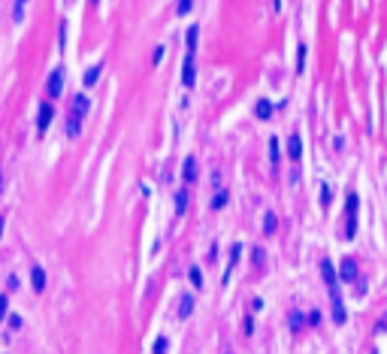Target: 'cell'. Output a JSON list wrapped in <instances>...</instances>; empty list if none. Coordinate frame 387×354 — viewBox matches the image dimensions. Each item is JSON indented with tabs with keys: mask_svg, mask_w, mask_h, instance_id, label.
<instances>
[{
	"mask_svg": "<svg viewBox=\"0 0 387 354\" xmlns=\"http://www.w3.org/2000/svg\"><path fill=\"white\" fill-rule=\"evenodd\" d=\"M348 224H345V236L351 239L357 233V194H348Z\"/></svg>",
	"mask_w": 387,
	"mask_h": 354,
	"instance_id": "obj_1",
	"label": "cell"
},
{
	"mask_svg": "<svg viewBox=\"0 0 387 354\" xmlns=\"http://www.w3.org/2000/svg\"><path fill=\"white\" fill-rule=\"evenodd\" d=\"M194 82H197V70H194V55H188L182 61V85L185 88H194Z\"/></svg>",
	"mask_w": 387,
	"mask_h": 354,
	"instance_id": "obj_2",
	"label": "cell"
},
{
	"mask_svg": "<svg viewBox=\"0 0 387 354\" xmlns=\"http://www.w3.org/2000/svg\"><path fill=\"white\" fill-rule=\"evenodd\" d=\"M48 97H61V91H64V73H61V67L58 70H51V76H48Z\"/></svg>",
	"mask_w": 387,
	"mask_h": 354,
	"instance_id": "obj_3",
	"label": "cell"
},
{
	"mask_svg": "<svg viewBox=\"0 0 387 354\" xmlns=\"http://www.w3.org/2000/svg\"><path fill=\"white\" fill-rule=\"evenodd\" d=\"M339 278H342V281H357V260H354V257H345V260H342Z\"/></svg>",
	"mask_w": 387,
	"mask_h": 354,
	"instance_id": "obj_4",
	"label": "cell"
},
{
	"mask_svg": "<svg viewBox=\"0 0 387 354\" xmlns=\"http://www.w3.org/2000/svg\"><path fill=\"white\" fill-rule=\"evenodd\" d=\"M51 115H55V109H51V103H43V106H40V118H37V130H40V133H46V130H48V125H51Z\"/></svg>",
	"mask_w": 387,
	"mask_h": 354,
	"instance_id": "obj_5",
	"label": "cell"
},
{
	"mask_svg": "<svg viewBox=\"0 0 387 354\" xmlns=\"http://www.w3.org/2000/svg\"><path fill=\"white\" fill-rule=\"evenodd\" d=\"M321 276H324V281H327V288H330V291L336 288L339 276H336V270H333V263H330V260H321Z\"/></svg>",
	"mask_w": 387,
	"mask_h": 354,
	"instance_id": "obj_6",
	"label": "cell"
},
{
	"mask_svg": "<svg viewBox=\"0 0 387 354\" xmlns=\"http://www.w3.org/2000/svg\"><path fill=\"white\" fill-rule=\"evenodd\" d=\"M30 285H33V291H46V270L43 267H33L30 270Z\"/></svg>",
	"mask_w": 387,
	"mask_h": 354,
	"instance_id": "obj_7",
	"label": "cell"
},
{
	"mask_svg": "<svg viewBox=\"0 0 387 354\" xmlns=\"http://www.w3.org/2000/svg\"><path fill=\"white\" fill-rule=\"evenodd\" d=\"M85 112H88V97L85 94H76L73 97V115L76 118H85Z\"/></svg>",
	"mask_w": 387,
	"mask_h": 354,
	"instance_id": "obj_8",
	"label": "cell"
},
{
	"mask_svg": "<svg viewBox=\"0 0 387 354\" xmlns=\"http://www.w3.org/2000/svg\"><path fill=\"white\" fill-rule=\"evenodd\" d=\"M288 154H290V161H300V154H303V143H300V136H290V143H288Z\"/></svg>",
	"mask_w": 387,
	"mask_h": 354,
	"instance_id": "obj_9",
	"label": "cell"
},
{
	"mask_svg": "<svg viewBox=\"0 0 387 354\" xmlns=\"http://www.w3.org/2000/svg\"><path fill=\"white\" fill-rule=\"evenodd\" d=\"M79 130H82V118H76L73 112H70V118H67V136H79Z\"/></svg>",
	"mask_w": 387,
	"mask_h": 354,
	"instance_id": "obj_10",
	"label": "cell"
},
{
	"mask_svg": "<svg viewBox=\"0 0 387 354\" xmlns=\"http://www.w3.org/2000/svg\"><path fill=\"white\" fill-rule=\"evenodd\" d=\"M182 176H185V182H188V185L197 179V161H194V157H188V161H185V173H182Z\"/></svg>",
	"mask_w": 387,
	"mask_h": 354,
	"instance_id": "obj_11",
	"label": "cell"
},
{
	"mask_svg": "<svg viewBox=\"0 0 387 354\" xmlns=\"http://www.w3.org/2000/svg\"><path fill=\"white\" fill-rule=\"evenodd\" d=\"M191 312H194V297H188V294H185V297L179 300V318H188Z\"/></svg>",
	"mask_w": 387,
	"mask_h": 354,
	"instance_id": "obj_12",
	"label": "cell"
},
{
	"mask_svg": "<svg viewBox=\"0 0 387 354\" xmlns=\"http://www.w3.org/2000/svg\"><path fill=\"white\" fill-rule=\"evenodd\" d=\"M100 70H103V64H94V67H91V70H88V73H85V79H82V82H85V88H91V85H94V82L100 79Z\"/></svg>",
	"mask_w": 387,
	"mask_h": 354,
	"instance_id": "obj_13",
	"label": "cell"
},
{
	"mask_svg": "<svg viewBox=\"0 0 387 354\" xmlns=\"http://www.w3.org/2000/svg\"><path fill=\"white\" fill-rule=\"evenodd\" d=\"M185 209H188V188H179V194H175V212L182 215Z\"/></svg>",
	"mask_w": 387,
	"mask_h": 354,
	"instance_id": "obj_14",
	"label": "cell"
},
{
	"mask_svg": "<svg viewBox=\"0 0 387 354\" xmlns=\"http://www.w3.org/2000/svg\"><path fill=\"white\" fill-rule=\"evenodd\" d=\"M272 115V103L269 100H257V118H269Z\"/></svg>",
	"mask_w": 387,
	"mask_h": 354,
	"instance_id": "obj_15",
	"label": "cell"
},
{
	"mask_svg": "<svg viewBox=\"0 0 387 354\" xmlns=\"http://www.w3.org/2000/svg\"><path fill=\"white\" fill-rule=\"evenodd\" d=\"M269 164L272 170H278V139H269Z\"/></svg>",
	"mask_w": 387,
	"mask_h": 354,
	"instance_id": "obj_16",
	"label": "cell"
},
{
	"mask_svg": "<svg viewBox=\"0 0 387 354\" xmlns=\"http://www.w3.org/2000/svg\"><path fill=\"white\" fill-rule=\"evenodd\" d=\"M275 215H272V212H266V218H263V233H272V230H275Z\"/></svg>",
	"mask_w": 387,
	"mask_h": 354,
	"instance_id": "obj_17",
	"label": "cell"
},
{
	"mask_svg": "<svg viewBox=\"0 0 387 354\" xmlns=\"http://www.w3.org/2000/svg\"><path fill=\"white\" fill-rule=\"evenodd\" d=\"M236 260H239V245H233V249H230V263H227V273H224V278L230 276V270L236 267Z\"/></svg>",
	"mask_w": 387,
	"mask_h": 354,
	"instance_id": "obj_18",
	"label": "cell"
},
{
	"mask_svg": "<svg viewBox=\"0 0 387 354\" xmlns=\"http://www.w3.org/2000/svg\"><path fill=\"white\" fill-rule=\"evenodd\" d=\"M197 33H200V30H197V25H194V27H188V49H191V51L197 49Z\"/></svg>",
	"mask_w": 387,
	"mask_h": 354,
	"instance_id": "obj_19",
	"label": "cell"
},
{
	"mask_svg": "<svg viewBox=\"0 0 387 354\" xmlns=\"http://www.w3.org/2000/svg\"><path fill=\"white\" fill-rule=\"evenodd\" d=\"M306 67V46H300V51H296V73H303Z\"/></svg>",
	"mask_w": 387,
	"mask_h": 354,
	"instance_id": "obj_20",
	"label": "cell"
},
{
	"mask_svg": "<svg viewBox=\"0 0 387 354\" xmlns=\"http://www.w3.org/2000/svg\"><path fill=\"white\" fill-rule=\"evenodd\" d=\"M188 276H191V281H194V288H203V276H200V270H197V267H191V273H188Z\"/></svg>",
	"mask_w": 387,
	"mask_h": 354,
	"instance_id": "obj_21",
	"label": "cell"
},
{
	"mask_svg": "<svg viewBox=\"0 0 387 354\" xmlns=\"http://www.w3.org/2000/svg\"><path fill=\"white\" fill-rule=\"evenodd\" d=\"M224 203H227V191H218L215 197H212V209H221Z\"/></svg>",
	"mask_w": 387,
	"mask_h": 354,
	"instance_id": "obj_22",
	"label": "cell"
},
{
	"mask_svg": "<svg viewBox=\"0 0 387 354\" xmlns=\"http://www.w3.org/2000/svg\"><path fill=\"white\" fill-rule=\"evenodd\" d=\"M191 6H194V0H179V6H175V9H179V15H188Z\"/></svg>",
	"mask_w": 387,
	"mask_h": 354,
	"instance_id": "obj_23",
	"label": "cell"
},
{
	"mask_svg": "<svg viewBox=\"0 0 387 354\" xmlns=\"http://www.w3.org/2000/svg\"><path fill=\"white\" fill-rule=\"evenodd\" d=\"M290 327H293V330H296V327H303V315H300V312H293V315H290Z\"/></svg>",
	"mask_w": 387,
	"mask_h": 354,
	"instance_id": "obj_24",
	"label": "cell"
},
{
	"mask_svg": "<svg viewBox=\"0 0 387 354\" xmlns=\"http://www.w3.org/2000/svg\"><path fill=\"white\" fill-rule=\"evenodd\" d=\"M6 306H9V300H6L3 294H0V321H3V318H6Z\"/></svg>",
	"mask_w": 387,
	"mask_h": 354,
	"instance_id": "obj_25",
	"label": "cell"
},
{
	"mask_svg": "<svg viewBox=\"0 0 387 354\" xmlns=\"http://www.w3.org/2000/svg\"><path fill=\"white\" fill-rule=\"evenodd\" d=\"M22 15H24V0H15V19L22 22Z\"/></svg>",
	"mask_w": 387,
	"mask_h": 354,
	"instance_id": "obj_26",
	"label": "cell"
},
{
	"mask_svg": "<svg viewBox=\"0 0 387 354\" xmlns=\"http://www.w3.org/2000/svg\"><path fill=\"white\" fill-rule=\"evenodd\" d=\"M6 321H9V327H12V330H19V327H22V318H19V315H9Z\"/></svg>",
	"mask_w": 387,
	"mask_h": 354,
	"instance_id": "obj_27",
	"label": "cell"
},
{
	"mask_svg": "<svg viewBox=\"0 0 387 354\" xmlns=\"http://www.w3.org/2000/svg\"><path fill=\"white\" fill-rule=\"evenodd\" d=\"M164 351H167V339H157L154 342V354H164Z\"/></svg>",
	"mask_w": 387,
	"mask_h": 354,
	"instance_id": "obj_28",
	"label": "cell"
},
{
	"mask_svg": "<svg viewBox=\"0 0 387 354\" xmlns=\"http://www.w3.org/2000/svg\"><path fill=\"white\" fill-rule=\"evenodd\" d=\"M321 203L330 206V188H327V185H324V191H321Z\"/></svg>",
	"mask_w": 387,
	"mask_h": 354,
	"instance_id": "obj_29",
	"label": "cell"
},
{
	"mask_svg": "<svg viewBox=\"0 0 387 354\" xmlns=\"http://www.w3.org/2000/svg\"><path fill=\"white\" fill-rule=\"evenodd\" d=\"M254 263H257V267L263 263V252H260V249H254Z\"/></svg>",
	"mask_w": 387,
	"mask_h": 354,
	"instance_id": "obj_30",
	"label": "cell"
},
{
	"mask_svg": "<svg viewBox=\"0 0 387 354\" xmlns=\"http://www.w3.org/2000/svg\"><path fill=\"white\" fill-rule=\"evenodd\" d=\"M0 236H3V215H0Z\"/></svg>",
	"mask_w": 387,
	"mask_h": 354,
	"instance_id": "obj_31",
	"label": "cell"
},
{
	"mask_svg": "<svg viewBox=\"0 0 387 354\" xmlns=\"http://www.w3.org/2000/svg\"><path fill=\"white\" fill-rule=\"evenodd\" d=\"M0 191H3V176H0Z\"/></svg>",
	"mask_w": 387,
	"mask_h": 354,
	"instance_id": "obj_32",
	"label": "cell"
}]
</instances>
